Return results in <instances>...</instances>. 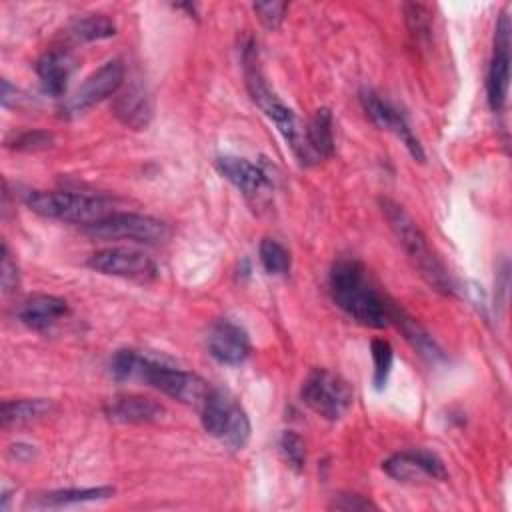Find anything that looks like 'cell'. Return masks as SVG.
Instances as JSON below:
<instances>
[{"label":"cell","instance_id":"obj_31","mask_svg":"<svg viewBox=\"0 0 512 512\" xmlns=\"http://www.w3.org/2000/svg\"><path fill=\"white\" fill-rule=\"evenodd\" d=\"M0 284H2V292L4 294H12L18 290L20 286V274H18V266L12 260V254L6 246V242L2 244V262H0Z\"/></svg>","mask_w":512,"mask_h":512},{"label":"cell","instance_id":"obj_17","mask_svg":"<svg viewBox=\"0 0 512 512\" xmlns=\"http://www.w3.org/2000/svg\"><path fill=\"white\" fill-rule=\"evenodd\" d=\"M216 168L244 196H258L270 184L268 174L258 164L240 156H220Z\"/></svg>","mask_w":512,"mask_h":512},{"label":"cell","instance_id":"obj_27","mask_svg":"<svg viewBox=\"0 0 512 512\" xmlns=\"http://www.w3.org/2000/svg\"><path fill=\"white\" fill-rule=\"evenodd\" d=\"M370 352H372V362H374V386L376 390H382L388 382L390 370H392V362H394V348L388 340L384 338H374L370 344Z\"/></svg>","mask_w":512,"mask_h":512},{"label":"cell","instance_id":"obj_6","mask_svg":"<svg viewBox=\"0 0 512 512\" xmlns=\"http://www.w3.org/2000/svg\"><path fill=\"white\" fill-rule=\"evenodd\" d=\"M204 430L230 450H242L250 440V420L244 408L224 390L212 388L200 408Z\"/></svg>","mask_w":512,"mask_h":512},{"label":"cell","instance_id":"obj_19","mask_svg":"<svg viewBox=\"0 0 512 512\" xmlns=\"http://www.w3.org/2000/svg\"><path fill=\"white\" fill-rule=\"evenodd\" d=\"M152 98L148 90L134 82L126 86L124 92H120L114 100V114L122 124L134 130H144L152 120Z\"/></svg>","mask_w":512,"mask_h":512},{"label":"cell","instance_id":"obj_12","mask_svg":"<svg viewBox=\"0 0 512 512\" xmlns=\"http://www.w3.org/2000/svg\"><path fill=\"white\" fill-rule=\"evenodd\" d=\"M360 102H362L366 116L378 128L392 132L406 146V150L412 154L414 160H418V162L424 160V150H422L418 138L414 136L410 124L402 116V112H398L390 102L382 100L374 90H368V88L360 90Z\"/></svg>","mask_w":512,"mask_h":512},{"label":"cell","instance_id":"obj_33","mask_svg":"<svg viewBox=\"0 0 512 512\" xmlns=\"http://www.w3.org/2000/svg\"><path fill=\"white\" fill-rule=\"evenodd\" d=\"M10 452L18 458V460H30L34 456V446L28 444H14L10 446Z\"/></svg>","mask_w":512,"mask_h":512},{"label":"cell","instance_id":"obj_26","mask_svg":"<svg viewBox=\"0 0 512 512\" xmlns=\"http://www.w3.org/2000/svg\"><path fill=\"white\" fill-rule=\"evenodd\" d=\"M54 144V134L38 128H28L14 132L6 138V146L18 152H40Z\"/></svg>","mask_w":512,"mask_h":512},{"label":"cell","instance_id":"obj_23","mask_svg":"<svg viewBox=\"0 0 512 512\" xmlns=\"http://www.w3.org/2000/svg\"><path fill=\"white\" fill-rule=\"evenodd\" d=\"M392 324H396L404 338L410 342V346L426 360L430 362H436V360H442L444 358V352L442 348L436 344V340L412 318L408 316L402 308H396L394 312V318H392Z\"/></svg>","mask_w":512,"mask_h":512},{"label":"cell","instance_id":"obj_22","mask_svg":"<svg viewBox=\"0 0 512 512\" xmlns=\"http://www.w3.org/2000/svg\"><path fill=\"white\" fill-rule=\"evenodd\" d=\"M54 402L48 398H20L2 402L0 418L2 426H20L34 420H42L54 412Z\"/></svg>","mask_w":512,"mask_h":512},{"label":"cell","instance_id":"obj_32","mask_svg":"<svg viewBox=\"0 0 512 512\" xmlns=\"http://www.w3.org/2000/svg\"><path fill=\"white\" fill-rule=\"evenodd\" d=\"M330 508L346 510V512H350V510L356 512V510H376L378 506L372 500H368V498H364L360 494H340L338 498H334Z\"/></svg>","mask_w":512,"mask_h":512},{"label":"cell","instance_id":"obj_21","mask_svg":"<svg viewBox=\"0 0 512 512\" xmlns=\"http://www.w3.org/2000/svg\"><path fill=\"white\" fill-rule=\"evenodd\" d=\"M116 492L114 486H96V488H62V490H50L28 504L32 508H60V506H72L82 502H94V500H108Z\"/></svg>","mask_w":512,"mask_h":512},{"label":"cell","instance_id":"obj_14","mask_svg":"<svg viewBox=\"0 0 512 512\" xmlns=\"http://www.w3.org/2000/svg\"><path fill=\"white\" fill-rule=\"evenodd\" d=\"M206 346L214 360L228 366H238L250 356V338L246 330L228 318H220L210 326Z\"/></svg>","mask_w":512,"mask_h":512},{"label":"cell","instance_id":"obj_1","mask_svg":"<svg viewBox=\"0 0 512 512\" xmlns=\"http://www.w3.org/2000/svg\"><path fill=\"white\" fill-rule=\"evenodd\" d=\"M328 286L334 304L358 324L370 328H386L392 324L398 306L374 286L362 262L354 258L336 260L330 270Z\"/></svg>","mask_w":512,"mask_h":512},{"label":"cell","instance_id":"obj_16","mask_svg":"<svg viewBox=\"0 0 512 512\" xmlns=\"http://www.w3.org/2000/svg\"><path fill=\"white\" fill-rule=\"evenodd\" d=\"M76 68V58L64 48H52L36 62V74L48 96H62Z\"/></svg>","mask_w":512,"mask_h":512},{"label":"cell","instance_id":"obj_28","mask_svg":"<svg viewBox=\"0 0 512 512\" xmlns=\"http://www.w3.org/2000/svg\"><path fill=\"white\" fill-rule=\"evenodd\" d=\"M278 448H280L284 460L288 462V466H292L296 472H300L304 468V464H306V446H304V440L294 430L282 432V436L278 440Z\"/></svg>","mask_w":512,"mask_h":512},{"label":"cell","instance_id":"obj_18","mask_svg":"<svg viewBox=\"0 0 512 512\" xmlns=\"http://www.w3.org/2000/svg\"><path fill=\"white\" fill-rule=\"evenodd\" d=\"M66 314H68L66 300L52 294H34L18 306V320L36 332L48 330Z\"/></svg>","mask_w":512,"mask_h":512},{"label":"cell","instance_id":"obj_4","mask_svg":"<svg viewBox=\"0 0 512 512\" xmlns=\"http://www.w3.org/2000/svg\"><path fill=\"white\" fill-rule=\"evenodd\" d=\"M132 378H138V380L146 382L148 386L160 390L162 394H166L182 404L196 406V408H202L204 400L212 392L210 384L202 376L182 370V368H176L160 358L142 354L138 350H136V358H134Z\"/></svg>","mask_w":512,"mask_h":512},{"label":"cell","instance_id":"obj_3","mask_svg":"<svg viewBox=\"0 0 512 512\" xmlns=\"http://www.w3.org/2000/svg\"><path fill=\"white\" fill-rule=\"evenodd\" d=\"M242 68H244L246 90H248L252 102L274 122V126L278 128L282 138L290 144V148L294 150L298 160L302 164H310L304 130L300 128L298 118L294 116V112L268 86V82L264 78V72H262V66H260V60H258V52H256L254 42H248L242 48Z\"/></svg>","mask_w":512,"mask_h":512},{"label":"cell","instance_id":"obj_11","mask_svg":"<svg viewBox=\"0 0 512 512\" xmlns=\"http://www.w3.org/2000/svg\"><path fill=\"white\" fill-rule=\"evenodd\" d=\"M126 68L120 58L104 62L98 70H94L70 96L66 102V112H82L110 96H114L124 86Z\"/></svg>","mask_w":512,"mask_h":512},{"label":"cell","instance_id":"obj_13","mask_svg":"<svg viewBox=\"0 0 512 512\" xmlns=\"http://www.w3.org/2000/svg\"><path fill=\"white\" fill-rule=\"evenodd\" d=\"M382 470L398 482H418L422 478L446 480L448 472L444 462L430 450H404L396 452L382 462Z\"/></svg>","mask_w":512,"mask_h":512},{"label":"cell","instance_id":"obj_25","mask_svg":"<svg viewBox=\"0 0 512 512\" xmlns=\"http://www.w3.org/2000/svg\"><path fill=\"white\" fill-rule=\"evenodd\" d=\"M258 254H260V262H262V266H264V270H266L268 274L282 276V274H288V272H290V266H292L290 252H288L286 246L280 244L278 240H274V238H264V240L260 242Z\"/></svg>","mask_w":512,"mask_h":512},{"label":"cell","instance_id":"obj_30","mask_svg":"<svg viewBox=\"0 0 512 512\" xmlns=\"http://www.w3.org/2000/svg\"><path fill=\"white\" fill-rule=\"evenodd\" d=\"M252 10L256 12L258 20L266 28L274 30V28H278L282 24L284 14L288 10V4L286 2H256V4H252Z\"/></svg>","mask_w":512,"mask_h":512},{"label":"cell","instance_id":"obj_2","mask_svg":"<svg viewBox=\"0 0 512 512\" xmlns=\"http://www.w3.org/2000/svg\"><path fill=\"white\" fill-rule=\"evenodd\" d=\"M380 208L404 248L406 256L410 258L412 266L418 270V274L424 278L428 286H432L436 292L452 296L456 292L454 280L448 274L444 262L438 258V254L430 248L428 238L420 230V226L414 222V218L394 200L390 198H380Z\"/></svg>","mask_w":512,"mask_h":512},{"label":"cell","instance_id":"obj_15","mask_svg":"<svg viewBox=\"0 0 512 512\" xmlns=\"http://www.w3.org/2000/svg\"><path fill=\"white\" fill-rule=\"evenodd\" d=\"M104 412L110 420L122 424H150L162 420L166 414L160 402L136 394H124L108 400Z\"/></svg>","mask_w":512,"mask_h":512},{"label":"cell","instance_id":"obj_10","mask_svg":"<svg viewBox=\"0 0 512 512\" xmlns=\"http://www.w3.org/2000/svg\"><path fill=\"white\" fill-rule=\"evenodd\" d=\"M510 16L502 12L496 22L494 34V52L488 66L486 76V96L488 104L494 112H500L508 100V86H510Z\"/></svg>","mask_w":512,"mask_h":512},{"label":"cell","instance_id":"obj_29","mask_svg":"<svg viewBox=\"0 0 512 512\" xmlns=\"http://www.w3.org/2000/svg\"><path fill=\"white\" fill-rule=\"evenodd\" d=\"M406 24L410 34L416 40H424L430 36V26H432V16L430 10L422 4H408L406 6Z\"/></svg>","mask_w":512,"mask_h":512},{"label":"cell","instance_id":"obj_5","mask_svg":"<svg viewBox=\"0 0 512 512\" xmlns=\"http://www.w3.org/2000/svg\"><path fill=\"white\" fill-rule=\"evenodd\" d=\"M24 204L38 216L84 226H90L114 212L106 198L62 190H28L24 194Z\"/></svg>","mask_w":512,"mask_h":512},{"label":"cell","instance_id":"obj_24","mask_svg":"<svg viewBox=\"0 0 512 512\" xmlns=\"http://www.w3.org/2000/svg\"><path fill=\"white\" fill-rule=\"evenodd\" d=\"M116 34V24L104 16V14H88L82 18H76L68 26V36L76 42H94L104 40Z\"/></svg>","mask_w":512,"mask_h":512},{"label":"cell","instance_id":"obj_8","mask_svg":"<svg viewBox=\"0 0 512 512\" xmlns=\"http://www.w3.org/2000/svg\"><path fill=\"white\" fill-rule=\"evenodd\" d=\"M302 402L326 420H340L354 402L350 384L336 372L326 368H314L300 390Z\"/></svg>","mask_w":512,"mask_h":512},{"label":"cell","instance_id":"obj_9","mask_svg":"<svg viewBox=\"0 0 512 512\" xmlns=\"http://www.w3.org/2000/svg\"><path fill=\"white\" fill-rule=\"evenodd\" d=\"M92 270L106 274L128 278L134 282H152L158 276V268L150 256L132 248H104L94 252L88 262Z\"/></svg>","mask_w":512,"mask_h":512},{"label":"cell","instance_id":"obj_7","mask_svg":"<svg viewBox=\"0 0 512 512\" xmlns=\"http://www.w3.org/2000/svg\"><path fill=\"white\" fill-rule=\"evenodd\" d=\"M86 234L98 240H128L138 244H164L172 230L154 216L136 212H112L106 218L86 226Z\"/></svg>","mask_w":512,"mask_h":512},{"label":"cell","instance_id":"obj_20","mask_svg":"<svg viewBox=\"0 0 512 512\" xmlns=\"http://www.w3.org/2000/svg\"><path fill=\"white\" fill-rule=\"evenodd\" d=\"M332 126H334L332 112L328 108L316 110V114L310 118L308 126L304 128L310 162L332 156V152H334V130H332Z\"/></svg>","mask_w":512,"mask_h":512}]
</instances>
